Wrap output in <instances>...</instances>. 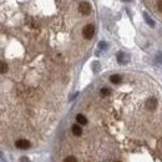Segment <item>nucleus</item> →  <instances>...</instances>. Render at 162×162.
Wrapping results in <instances>:
<instances>
[{
    "label": "nucleus",
    "mask_w": 162,
    "mask_h": 162,
    "mask_svg": "<svg viewBox=\"0 0 162 162\" xmlns=\"http://www.w3.org/2000/svg\"><path fill=\"white\" fill-rule=\"evenodd\" d=\"M64 162H77V160L74 156H69V157H66L64 160Z\"/></svg>",
    "instance_id": "1a4fd4ad"
},
{
    "label": "nucleus",
    "mask_w": 162,
    "mask_h": 162,
    "mask_svg": "<svg viewBox=\"0 0 162 162\" xmlns=\"http://www.w3.org/2000/svg\"><path fill=\"white\" fill-rule=\"evenodd\" d=\"M110 95H111V89L110 87H102L100 90V96L101 97H107Z\"/></svg>",
    "instance_id": "423d86ee"
},
{
    "label": "nucleus",
    "mask_w": 162,
    "mask_h": 162,
    "mask_svg": "<svg viewBox=\"0 0 162 162\" xmlns=\"http://www.w3.org/2000/svg\"><path fill=\"white\" fill-rule=\"evenodd\" d=\"M117 60H118V62L120 64H125L126 61H127V59H126V56L122 54V52H120L118 55H117Z\"/></svg>",
    "instance_id": "6e6552de"
},
{
    "label": "nucleus",
    "mask_w": 162,
    "mask_h": 162,
    "mask_svg": "<svg viewBox=\"0 0 162 162\" xmlns=\"http://www.w3.org/2000/svg\"><path fill=\"white\" fill-rule=\"evenodd\" d=\"M8 64L4 62L3 60H0V74H6L8 73Z\"/></svg>",
    "instance_id": "0eeeda50"
},
{
    "label": "nucleus",
    "mask_w": 162,
    "mask_h": 162,
    "mask_svg": "<svg viewBox=\"0 0 162 162\" xmlns=\"http://www.w3.org/2000/svg\"><path fill=\"white\" fill-rule=\"evenodd\" d=\"M71 132H73L74 136L80 137V136L82 135V127H81V125H79V123L73 125V127H71Z\"/></svg>",
    "instance_id": "7ed1b4c3"
},
{
    "label": "nucleus",
    "mask_w": 162,
    "mask_h": 162,
    "mask_svg": "<svg viewBox=\"0 0 162 162\" xmlns=\"http://www.w3.org/2000/svg\"><path fill=\"white\" fill-rule=\"evenodd\" d=\"M110 81H111L112 84H115V85L121 84V82H122V76H121V75H117V74L111 75V76H110Z\"/></svg>",
    "instance_id": "20e7f679"
},
{
    "label": "nucleus",
    "mask_w": 162,
    "mask_h": 162,
    "mask_svg": "<svg viewBox=\"0 0 162 162\" xmlns=\"http://www.w3.org/2000/svg\"><path fill=\"white\" fill-rule=\"evenodd\" d=\"M82 34H84V38L86 40H91L95 35V25L92 23H89L85 25L84 30H82Z\"/></svg>",
    "instance_id": "f257e3e1"
},
{
    "label": "nucleus",
    "mask_w": 162,
    "mask_h": 162,
    "mask_svg": "<svg viewBox=\"0 0 162 162\" xmlns=\"http://www.w3.org/2000/svg\"><path fill=\"white\" fill-rule=\"evenodd\" d=\"M76 121H77L79 125H86V123H87V118H86V116L82 115V114L76 115Z\"/></svg>",
    "instance_id": "39448f33"
},
{
    "label": "nucleus",
    "mask_w": 162,
    "mask_h": 162,
    "mask_svg": "<svg viewBox=\"0 0 162 162\" xmlns=\"http://www.w3.org/2000/svg\"><path fill=\"white\" fill-rule=\"evenodd\" d=\"M15 146L18 148H20V150H26V148H30L31 143H30V141H27L25 139H20V140H18L15 142Z\"/></svg>",
    "instance_id": "f03ea898"
}]
</instances>
